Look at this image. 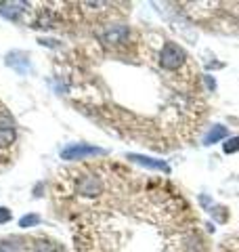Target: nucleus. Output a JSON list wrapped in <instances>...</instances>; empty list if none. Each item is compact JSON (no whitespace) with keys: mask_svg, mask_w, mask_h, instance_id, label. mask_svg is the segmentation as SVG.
<instances>
[{"mask_svg":"<svg viewBox=\"0 0 239 252\" xmlns=\"http://www.w3.org/2000/svg\"><path fill=\"white\" fill-rule=\"evenodd\" d=\"M185 57H187L185 51H182L177 42H166L164 49L159 51V65L164 69L174 72V69H179L182 63H185Z\"/></svg>","mask_w":239,"mask_h":252,"instance_id":"obj_1","label":"nucleus"},{"mask_svg":"<svg viewBox=\"0 0 239 252\" xmlns=\"http://www.w3.org/2000/svg\"><path fill=\"white\" fill-rule=\"evenodd\" d=\"M107 152L103 147H94L89 143H71L61 152V158L67 162H76V160H84L90 156H105Z\"/></svg>","mask_w":239,"mask_h":252,"instance_id":"obj_2","label":"nucleus"},{"mask_svg":"<svg viewBox=\"0 0 239 252\" xmlns=\"http://www.w3.org/2000/svg\"><path fill=\"white\" fill-rule=\"evenodd\" d=\"M17 139V128H15V120L11 114L0 109V149H6L15 143Z\"/></svg>","mask_w":239,"mask_h":252,"instance_id":"obj_3","label":"nucleus"},{"mask_svg":"<svg viewBox=\"0 0 239 252\" xmlns=\"http://www.w3.org/2000/svg\"><path fill=\"white\" fill-rule=\"evenodd\" d=\"M128 160L134 164H141L145 168H153V170H162V172H170V166L164 160H155L149 156H141V154H128Z\"/></svg>","mask_w":239,"mask_h":252,"instance_id":"obj_4","label":"nucleus"},{"mask_svg":"<svg viewBox=\"0 0 239 252\" xmlns=\"http://www.w3.org/2000/svg\"><path fill=\"white\" fill-rule=\"evenodd\" d=\"M6 65L13 67L15 72L19 74H28L30 72V59H28V53H21V51H13L6 55Z\"/></svg>","mask_w":239,"mask_h":252,"instance_id":"obj_5","label":"nucleus"},{"mask_svg":"<svg viewBox=\"0 0 239 252\" xmlns=\"http://www.w3.org/2000/svg\"><path fill=\"white\" fill-rule=\"evenodd\" d=\"M128 38V28L126 26H114V28H107L105 32L101 34V40L105 44H120Z\"/></svg>","mask_w":239,"mask_h":252,"instance_id":"obj_6","label":"nucleus"},{"mask_svg":"<svg viewBox=\"0 0 239 252\" xmlns=\"http://www.w3.org/2000/svg\"><path fill=\"white\" fill-rule=\"evenodd\" d=\"M80 193L84 195H99L101 193V181L97 177H84L82 181H80Z\"/></svg>","mask_w":239,"mask_h":252,"instance_id":"obj_7","label":"nucleus"},{"mask_svg":"<svg viewBox=\"0 0 239 252\" xmlns=\"http://www.w3.org/2000/svg\"><path fill=\"white\" fill-rule=\"evenodd\" d=\"M229 135V130H227V126H222V124H214L212 128L206 132V137H204V145H214V143H218L220 139H225Z\"/></svg>","mask_w":239,"mask_h":252,"instance_id":"obj_8","label":"nucleus"},{"mask_svg":"<svg viewBox=\"0 0 239 252\" xmlns=\"http://www.w3.org/2000/svg\"><path fill=\"white\" fill-rule=\"evenodd\" d=\"M2 9H0V13L4 15V17H9L13 21L19 19V15L23 13V4L21 2H6V4H0Z\"/></svg>","mask_w":239,"mask_h":252,"instance_id":"obj_9","label":"nucleus"},{"mask_svg":"<svg viewBox=\"0 0 239 252\" xmlns=\"http://www.w3.org/2000/svg\"><path fill=\"white\" fill-rule=\"evenodd\" d=\"M0 250H2V252H28L26 244L19 242V240H15V238H11L9 242L4 240L2 244H0Z\"/></svg>","mask_w":239,"mask_h":252,"instance_id":"obj_10","label":"nucleus"},{"mask_svg":"<svg viewBox=\"0 0 239 252\" xmlns=\"http://www.w3.org/2000/svg\"><path fill=\"white\" fill-rule=\"evenodd\" d=\"M30 252H59V250H57V246H55L53 242H49V240H38V242L31 244V250H30Z\"/></svg>","mask_w":239,"mask_h":252,"instance_id":"obj_11","label":"nucleus"},{"mask_svg":"<svg viewBox=\"0 0 239 252\" xmlns=\"http://www.w3.org/2000/svg\"><path fill=\"white\" fill-rule=\"evenodd\" d=\"M40 223V217L34 215V212H30V215H23L19 219V227H23V229H30V227H36Z\"/></svg>","mask_w":239,"mask_h":252,"instance_id":"obj_12","label":"nucleus"},{"mask_svg":"<svg viewBox=\"0 0 239 252\" xmlns=\"http://www.w3.org/2000/svg\"><path fill=\"white\" fill-rule=\"evenodd\" d=\"M222 149H225V154H237L239 152V137L227 139V143L222 145Z\"/></svg>","mask_w":239,"mask_h":252,"instance_id":"obj_13","label":"nucleus"},{"mask_svg":"<svg viewBox=\"0 0 239 252\" xmlns=\"http://www.w3.org/2000/svg\"><path fill=\"white\" fill-rule=\"evenodd\" d=\"M11 219H13L11 210H9V208H4V206H0V225H2V223H9Z\"/></svg>","mask_w":239,"mask_h":252,"instance_id":"obj_14","label":"nucleus"},{"mask_svg":"<svg viewBox=\"0 0 239 252\" xmlns=\"http://www.w3.org/2000/svg\"><path fill=\"white\" fill-rule=\"evenodd\" d=\"M0 252H2V250H0Z\"/></svg>","mask_w":239,"mask_h":252,"instance_id":"obj_15","label":"nucleus"}]
</instances>
